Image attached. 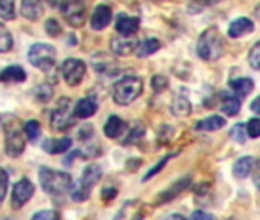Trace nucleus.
<instances>
[{
    "label": "nucleus",
    "mask_w": 260,
    "mask_h": 220,
    "mask_svg": "<svg viewBox=\"0 0 260 220\" xmlns=\"http://www.w3.org/2000/svg\"><path fill=\"white\" fill-rule=\"evenodd\" d=\"M55 48L46 43H36L28 52V60L32 66L42 69L43 72H51L55 66Z\"/></svg>",
    "instance_id": "nucleus-4"
},
{
    "label": "nucleus",
    "mask_w": 260,
    "mask_h": 220,
    "mask_svg": "<svg viewBox=\"0 0 260 220\" xmlns=\"http://www.w3.org/2000/svg\"><path fill=\"white\" fill-rule=\"evenodd\" d=\"M140 29V19L121 14L116 20V31L121 35H135Z\"/></svg>",
    "instance_id": "nucleus-13"
},
{
    "label": "nucleus",
    "mask_w": 260,
    "mask_h": 220,
    "mask_svg": "<svg viewBox=\"0 0 260 220\" xmlns=\"http://www.w3.org/2000/svg\"><path fill=\"white\" fill-rule=\"evenodd\" d=\"M153 2H156V0H153Z\"/></svg>",
    "instance_id": "nucleus-47"
},
{
    "label": "nucleus",
    "mask_w": 260,
    "mask_h": 220,
    "mask_svg": "<svg viewBox=\"0 0 260 220\" xmlns=\"http://www.w3.org/2000/svg\"><path fill=\"white\" fill-rule=\"evenodd\" d=\"M34 194V185L29 179H20L14 188H13V196H11V205L14 209H20L26 202Z\"/></svg>",
    "instance_id": "nucleus-9"
},
{
    "label": "nucleus",
    "mask_w": 260,
    "mask_h": 220,
    "mask_svg": "<svg viewBox=\"0 0 260 220\" xmlns=\"http://www.w3.org/2000/svg\"><path fill=\"white\" fill-rule=\"evenodd\" d=\"M39 179L43 191L51 196H63L72 188V177L64 171L42 167L39 171Z\"/></svg>",
    "instance_id": "nucleus-1"
},
{
    "label": "nucleus",
    "mask_w": 260,
    "mask_h": 220,
    "mask_svg": "<svg viewBox=\"0 0 260 220\" xmlns=\"http://www.w3.org/2000/svg\"><path fill=\"white\" fill-rule=\"evenodd\" d=\"M208 2H217V0H208Z\"/></svg>",
    "instance_id": "nucleus-46"
},
{
    "label": "nucleus",
    "mask_w": 260,
    "mask_h": 220,
    "mask_svg": "<svg viewBox=\"0 0 260 220\" xmlns=\"http://www.w3.org/2000/svg\"><path fill=\"white\" fill-rule=\"evenodd\" d=\"M112 20V10L107 5H100L95 8L92 19H90V26L95 31H101L110 25Z\"/></svg>",
    "instance_id": "nucleus-12"
},
{
    "label": "nucleus",
    "mask_w": 260,
    "mask_h": 220,
    "mask_svg": "<svg viewBox=\"0 0 260 220\" xmlns=\"http://www.w3.org/2000/svg\"><path fill=\"white\" fill-rule=\"evenodd\" d=\"M167 220H187L184 215H181V214H173V215H170Z\"/></svg>",
    "instance_id": "nucleus-44"
},
{
    "label": "nucleus",
    "mask_w": 260,
    "mask_h": 220,
    "mask_svg": "<svg viewBox=\"0 0 260 220\" xmlns=\"http://www.w3.org/2000/svg\"><path fill=\"white\" fill-rule=\"evenodd\" d=\"M52 93H54V90L49 84H40L34 90V95H36L37 101H40V102H48L52 98Z\"/></svg>",
    "instance_id": "nucleus-31"
},
{
    "label": "nucleus",
    "mask_w": 260,
    "mask_h": 220,
    "mask_svg": "<svg viewBox=\"0 0 260 220\" xmlns=\"http://www.w3.org/2000/svg\"><path fill=\"white\" fill-rule=\"evenodd\" d=\"M22 14L28 20H39L43 14L42 0H22Z\"/></svg>",
    "instance_id": "nucleus-17"
},
{
    "label": "nucleus",
    "mask_w": 260,
    "mask_h": 220,
    "mask_svg": "<svg viewBox=\"0 0 260 220\" xmlns=\"http://www.w3.org/2000/svg\"><path fill=\"white\" fill-rule=\"evenodd\" d=\"M31 220H60V215L52 209H43L36 212Z\"/></svg>",
    "instance_id": "nucleus-36"
},
{
    "label": "nucleus",
    "mask_w": 260,
    "mask_h": 220,
    "mask_svg": "<svg viewBox=\"0 0 260 220\" xmlns=\"http://www.w3.org/2000/svg\"><path fill=\"white\" fill-rule=\"evenodd\" d=\"M71 147H72V139L71 138H52V139H46L43 142V150L46 153H51V155L64 153Z\"/></svg>",
    "instance_id": "nucleus-16"
},
{
    "label": "nucleus",
    "mask_w": 260,
    "mask_h": 220,
    "mask_svg": "<svg viewBox=\"0 0 260 220\" xmlns=\"http://www.w3.org/2000/svg\"><path fill=\"white\" fill-rule=\"evenodd\" d=\"M125 130V123L119 118V117H109L106 126H104V135L110 139H116L122 135V132Z\"/></svg>",
    "instance_id": "nucleus-18"
},
{
    "label": "nucleus",
    "mask_w": 260,
    "mask_h": 220,
    "mask_svg": "<svg viewBox=\"0 0 260 220\" xmlns=\"http://www.w3.org/2000/svg\"><path fill=\"white\" fill-rule=\"evenodd\" d=\"M249 107H251V110H252L254 114L260 115V95H258V96L251 102V105H249Z\"/></svg>",
    "instance_id": "nucleus-43"
},
{
    "label": "nucleus",
    "mask_w": 260,
    "mask_h": 220,
    "mask_svg": "<svg viewBox=\"0 0 260 220\" xmlns=\"http://www.w3.org/2000/svg\"><path fill=\"white\" fill-rule=\"evenodd\" d=\"M132 220H143V215H141V214H138V215H137V217H134Z\"/></svg>",
    "instance_id": "nucleus-45"
},
{
    "label": "nucleus",
    "mask_w": 260,
    "mask_h": 220,
    "mask_svg": "<svg viewBox=\"0 0 260 220\" xmlns=\"http://www.w3.org/2000/svg\"><path fill=\"white\" fill-rule=\"evenodd\" d=\"M248 61H249V64H251L252 69L260 70V40H258V42L252 46V49L249 51Z\"/></svg>",
    "instance_id": "nucleus-33"
},
{
    "label": "nucleus",
    "mask_w": 260,
    "mask_h": 220,
    "mask_svg": "<svg viewBox=\"0 0 260 220\" xmlns=\"http://www.w3.org/2000/svg\"><path fill=\"white\" fill-rule=\"evenodd\" d=\"M252 158L251 156H243L240 158L239 161L234 162L233 165V174L237 177V179H245L251 174V168H252Z\"/></svg>",
    "instance_id": "nucleus-22"
},
{
    "label": "nucleus",
    "mask_w": 260,
    "mask_h": 220,
    "mask_svg": "<svg viewBox=\"0 0 260 220\" xmlns=\"http://www.w3.org/2000/svg\"><path fill=\"white\" fill-rule=\"evenodd\" d=\"M101 176H103V173H101L100 165L90 164V165H87V167L84 168L83 176H81V179L78 180V184H80L81 187H84L86 190L92 191V188L100 182Z\"/></svg>",
    "instance_id": "nucleus-15"
},
{
    "label": "nucleus",
    "mask_w": 260,
    "mask_h": 220,
    "mask_svg": "<svg viewBox=\"0 0 260 220\" xmlns=\"http://www.w3.org/2000/svg\"><path fill=\"white\" fill-rule=\"evenodd\" d=\"M225 52V40L219 29L210 28L202 32L198 42V55L205 61H216Z\"/></svg>",
    "instance_id": "nucleus-2"
},
{
    "label": "nucleus",
    "mask_w": 260,
    "mask_h": 220,
    "mask_svg": "<svg viewBox=\"0 0 260 220\" xmlns=\"http://www.w3.org/2000/svg\"><path fill=\"white\" fill-rule=\"evenodd\" d=\"M170 158H172V156H167V158H164L162 161H159V162H158V164H156V165H155V167H153V168H152V170H150V171H149V173H147V174H146V176L143 177V180L146 182V180L152 179V177H153L155 174H158V173H159V171H161V170L164 168V165H166V164L169 162V159H170Z\"/></svg>",
    "instance_id": "nucleus-39"
},
{
    "label": "nucleus",
    "mask_w": 260,
    "mask_h": 220,
    "mask_svg": "<svg viewBox=\"0 0 260 220\" xmlns=\"http://www.w3.org/2000/svg\"><path fill=\"white\" fill-rule=\"evenodd\" d=\"M40 130H42L40 123L36 121V120L28 121V123L25 124V127H23V132H25V135H26V138H28L29 141H36V139L39 138V135H40Z\"/></svg>",
    "instance_id": "nucleus-30"
},
{
    "label": "nucleus",
    "mask_w": 260,
    "mask_h": 220,
    "mask_svg": "<svg viewBox=\"0 0 260 220\" xmlns=\"http://www.w3.org/2000/svg\"><path fill=\"white\" fill-rule=\"evenodd\" d=\"M138 46V40L134 35H119V37H113L110 42V49L112 52H115L119 57H125L130 55Z\"/></svg>",
    "instance_id": "nucleus-10"
},
{
    "label": "nucleus",
    "mask_w": 260,
    "mask_h": 220,
    "mask_svg": "<svg viewBox=\"0 0 260 220\" xmlns=\"http://www.w3.org/2000/svg\"><path fill=\"white\" fill-rule=\"evenodd\" d=\"M246 127V135L249 138H260V118H252L248 121Z\"/></svg>",
    "instance_id": "nucleus-34"
},
{
    "label": "nucleus",
    "mask_w": 260,
    "mask_h": 220,
    "mask_svg": "<svg viewBox=\"0 0 260 220\" xmlns=\"http://www.w3.org/2000/svg\"><path fill=\"white\" fill-rule=\"evenodd\" d=\"M5 130V152L11 158H17L23 153L26 141L23 132L19 129L17 123L11 121L4 126Z\"/></svg>",
    "instance_id": "nucleus-6"
},
{
    "label": "nucleus",
    "mask_w": 260,
    "mask_h": 220,
    "mask_svg": "<svg viewBox=\"0 0 260 220\" xmlns=\"http://www.w3.org/2000/svg\"><path fill=\"white\" fill-rule=\"evenodd\" d=\"M158 49H161V42L158 39H147L140 46H137V55L138 57H149L155 54Z\"/></svg>",
    "instance_id": "nucleus-25"
},
{
    "label": "nucleus",
    "mask_w": 260,
    "mask_h": 220,
    "mask_svg": "<svg viewBox=\"0 0 260 220\" xmlns=\"http://www.w3.org/2000/svg\"><path fill=\"white\" fill-rule=\"evenodd\" d=\"M252 31H254V23L246 17H240V19H236L234 22H231V25L228 28V37L240 39L243 35L251 34Z\"/></svg>",
    "instance_id": "nucleus-14"
},
{
    "label": "nucleus",
    "mask_w": 260,
    "mask_h": 220,
    "mask_svg": "<svg viewBox=\"0 0 260 220\" xmlns=\"http://www.w3.org/2000/svg\"><path fill=\"white\" fill-rule=\"evenodd\" d=\"M84 74H86V64L78 58H68L61 64V75L68 83V86L72 87L78 86L83 81Z\"/></svg>",
    "instance_id": "nucleus-8"
},
{
    "label": "nucleus",
    "mask_w": 260,
    "mask_h": 220,
    "mask_svg": "<svg viewBox=\"0 0 260 220\" xmlns=\"http://www.w3.org/2000/svg\"><path fill=\"white\" fill-rule=\"evenodd\" d=\"M144 133H146V127L141 124V123H138L132 130H130V133L127 135V138L124 139V144L125 145H130V144H137L140 139H143V136H144Z\"/></svg>",
    "instance_id": "nucleus-29"
},
{
    "label": "nucleus",
    "mask_w": 260,
    "mask_h": 220,
    "mask_svg": "<svg viewBox=\"0 0 260 220\" xmlns=\"http://www.w3.org/2000/svg\"><path fill=\"white\" fill-rule=\"evenodd\" d=\"M230 136H231V139H234L236 142L243 144V142L246 141V127H245V124H236V126L231 129Z\"/></svg>",
    "instance_id": "nucleus-32"
},
{
    "label": "nucleus",
    "mask_w": 260,
    "mask_h": 220,
    "mask_svg": "<svg viewBox=\"0 0 260 220\" xmlns=\"http://www.w3.org/2000/svg\"><path fill=\"white\" fill-rule=\"evenodd\" d=\"M26 80V72L20 66H8L0 72V81L4 83H22Z\"/></svg>",
    "instance_id": "nucleus-19"
},
{
    "label": "nucleus",
    "mask_w": 260,
    "mask_h": 220,
    "mask_svg": "<svg viewBox=\"0 0 260 220\" xmlns=\"http://www.w3.org/2000/svg\"><path fill=\"white\" fill-rule=\"evenodd\" d=\"M51 126L55 132H66L74 126V104L69 98L60 99L51 114Z\"/></svg>",
    "instance_id": "nucleus-5"
},
{
    "label": "nucleus",
    "mask_w": 260,
    "mask_h": 220,
    "mask_svg": "<svg viewBox=\"0 0 260 220\" xmlns=\"http://www.w3.org/2000/svg\"><path fill=\"white\" fill-rule=\"evenodd\" d=\"M46 28V32L51 35V37H58L61 34V26L58 25V22L55 19H49L45 25Z\"/></svg>",
    "instance_id": "nucleus-37"
},
{
    "label": "nucleus",
    "mask_w": 260,
    "mask_h": 220,
    "mask_svg": "<svg viewBox=\"0 0 260 220\" xmlns=\"http://www.w3.org/2000/svg\"><path fill=\"white\" fill-rule=\"evenodd\" d=\"M240 105H242V101L236 95H228L222 101V110L228 117H236L240 112Z\"/></svg>",
    "instance_id": "nucleus-24"
},
{
    "label": "nucleus",
    "mask_w": 260,
    "mask_h": 220,
    "mask_svg": "<svg viewBox=\"0 0 260 220\" xmlns=\"http://www.w3.org/2000/svg\"><path fill=\"white\" fill-rule=\"evenodd\" d=\"M225 124H226L225 118H222L219 115H213V117H208V118L199 121L196 124V129L198 130H204V132H216V130L223 129Z\"/></svg>",
    "instance_id": "nucleus-21"
},
{
    "label": "nucleus",
    "mask_w": 260,
    "mask_h": 220,
    "mask_svg": "<svg viewBox=\"0 0 260 220\" xmlns=\"http://www.w3.org/2000/svg\"><path fill=\"white\" fill-rule=\"evenodd\" d=\"M13 48V37L11 32L5 25L0 23V52H10Z\"/></svg>",
    "instance_id": "nucleus-28"
},
{
    "label": "nucleus",
    "mask_w": 260,
    "mask_h": 220,
    "mask_svg": "<svg viewBox=\"0 0 260 220\" xmlns=\"http://www.w3.org/2000/svg\"><path fill=\"white\" fill-rule=\"evenodd\" d=\"M191 220H217L213 214L210 212H205V211H194L193 215H191Z\"/></svg>",
    "instance_id": "nucleus-41"
},
{
    "label": "nucleus",
    "mask_w": 260,
    "mask_h": 220,
    "mask_svg": "<svg viewBox=\"0 0 260 220\" xmlns=\"http://www.w3.org/2000/svg\"><path fill=\"white\" fill-rule=\"evenodd\" d=\"M152 86H153V90H155V92H162V90L167 89L169 80H167L164 75H156V77H153V80H152Z\"/></svg>",
    "instance_id": "nucleus-38"
},
{
    "label": "nucleus",
    "mask_w": 260,
    "mask_h": 220,
    "mask_svg": "<svg viewBox=\"0 0 260 220\" xmlns=\"http://www.w3.org/2000/svg\"><path fill=\"white\" fill-rule=\"evenodd\" d=\"M141 93L143 81L135 75H125L113 86V101L119 105L132 104Z\"/></svg>",
    "instance_id": "nucleus-3"
},
{
    "label": "nucleus",
    "mask_w": 260,
    "mask_h": 220,
    "mask_svg": "<svg viewBox=\"0 0 260 220\" xmlns=\"http://www.w3.org/2000/svg\"><path fill=\"white\" fill-rule=\"evenodd\" d=\"M61 14L71 26L78 28L86 22V2L84 0H63Z\"/></svg>",
    "instance_id": "nucleus-7"
},
{
    "label": "nucleus",
    "mask_w": 260,
    "mask_h": 220,
    "mask_svg": "<svg viewBox=\"0 0 260 220\" xmlns=\"http://www.w3.org/2000/svg\"><path fill=\"white\" fill-rule=\"evenodd\" d=\"M98 110V101L93 96H86L74 105V117L80 120H87L93 117Z\"/></svg>",
    "instance_id": "nucleus-11"
},
{
    "label": "nucleus",
    "mask_w": 260,
    "mask_h": 220,
    "mask_svg": "<svg viewBox=\"0 0 260 220\" xmlns=\"http://www.w3.org/2000/svg\"><path fill=\"white\" fill-rule=\"evenodd\" d=\"M8 182H10L8 173L0 168V206H2V203L5 200V196L8 191Z\"/></svg>",
    "instance_id": "nucleus-35"
},
{
    "label": "nucleus",
    "mask_w": 260,
    "mask_h": 220,
    "mask_svg": "<svg viewBox=\"0 0 260 220\" xmlns=\"http://www.w3.org/2000/svg\"><path fill=\"white\" fill-rule=\"evenodd\" d=\"M230 86L233 89V92L236 93L237 98H245L246 95H249L254 89V81L251 78H236L230 81Z\"/></svg>",
    "instance_id": "nucleus-20"
},
{
    "label": "nucleus",
    "mask_w": 260,
    "mask_h": 220,
    "mask_svg": "<svg viewBox=\"0 0 260 220\" xmlns=\"http://www.w3.org/2000/svg\"><path fill=\"white\" fill-rule=\"evenodd\" d=\"M0 17L4 20L16 19V2L14 0H0Z\"/></svg>",
    "instance_id": "nucleus-27"
},
{
    "label": "nucleus",
    "mask_w": 260,
    "mask_h": 220,
    "mask_svg": "<svg viewBox=\"0 0 260 220\" xmlns=\"http://www.w3.org/2000/svg\"><path fill=\"white\" fill-rule=\"evenodd\" d=\"M188 179H182V180H179V182H176V184H173V187L170 188V190H167V191H164L162 194H159V199H158V203H164V202H169V200H172V199H175L188 184Z\"/></svg>",
    "instance_id": "nucleus-26"
},
{
    "label": "nucleus",
    "mask_w": 260,
    "mask_h": 220,
    "mask_svg": "<svg viewBox=\"0 0 260 220\" xmlns=\"http://www.w3.org/2000/svg\"><path fill=\"white\" fill-rule=\"evenodd\" d=\"M172 114L179 117V118H184V117H188L191 114V104L188 101V98L185 96H176L172 102Z\"/></svg>",
    "instance_id": "nucleus-23"
},
{
    "label": "nucleus",
    "mask_w": 260,
    "mask_h": 220,
    "mask_svg": "<svg viewBox=\"0 0 260 220\" xmlns=\"http://www.w3.org/2000/svg\"><path fill=\"white\" fill-rule=\"evenodd\" d=\"M116 194H118L116 188L109 187V188H104V190H103V199H104V200H113V199L116 197Z\"/></svg>",
    "instance_id": "nucleus-42"
},
{
    "label": "nucleus",
    "mask_w": 260,
    "mask_h": 220,
    "mask_svg": "<svg viewBox=\"0 0 260 220\" xmlns=\"http://www.w3.org/2000/svg\"><path fill=\"white\" fill-rule=\"evenodd\" d=\"M251 173H252V180H254L255 187L260 190V159H257V161L252 164Z\"/></svg>",
    "instance_id": "nucleus-40"
}]
</instances>
